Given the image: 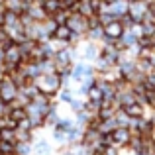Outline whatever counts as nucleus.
<instances>
[{
	"mask_svg": "<svg viewBox=\"0 0 155 155\" xmlns=\"http://www.w3.org/2000/svg\"><path fill=\"white\" fill-rule=\"evenodd\" d=\"M34 83H35V87L39 88V92H45V94H49V96H57V92L63 87V77L57 75L55 71L43 73L38 79H34Z\"/></svg>",
	"mask_w": 155,
	"mask_h": 155,
	"instance_id": "f257e3e1",
	"label": "nucleus"
},
{
	"mask_svg": "<svg viewBox=\"0 0 155 155\" xmlns=\"http://www.w3.org/2000/svg\"><path fill=\"white\" fill-rule=\"evenodd\" d=\"M65 26H67L73 34L83 35V38H87V31L91 30L88 18L84 14H81V12H71V16H69V20H67V24H65Z\"/></svg>",
	"mask_w": 155,
	"mask_h": 155,
	"instance_id": "f03ea898",
	"label": "nucleus"
},
{
	"mask_svg": "<svg viewBox=\"0 0 155 155\" xmlns=\"http://www.w3.org/2000/svg\"><path fill=\"white\" fill-rule=\"evenodd\" d=\"M77 55H79L81 59L92 63V61L100 55V43L98 41H91V39H83V41L77 45Z\"/></svg>",
	"mask_w": 155,
	"mask_h": 155,
	"instance_id": "7ed1b4c3",
	"label": "nucleus"
},
{
	"mask_svg": "<svg viewBox=\"0 0 155 155\" xmlns=\"http://www.w3.org/2000/svg\"><path fill=\"white\" fill-rule=\"evenodd\" d=\"M18 91H20V88L16 87V83L8 75H4L2 79H0V98H2L6 104L14 102L16 96H18Z\"/></svg>",
	"mask_w": 155,
	"mask_h": 155,
	"instance_id": "20e7f679",
	"label": "nucleus"
},
{
	"mask_svg": "<svg viewBox=\"0 0 155 155\" xmlns=\"http://www.w3.org/2000/svg\"><path fill=\"white\" fill-rule=\"evenodd\" d=\"M34 155H55V145L43 136H34Z\"/></svg>",
	"mask_w": 155,
	"mask_h": 155,
	"instance_id": "39448f33",
	"label": "nucleus"
},
{
	"mask_svg": "<svg viewBox=\"0 0 155 155\" xmlns=\"http://www.w3.org/2000/svg\"><path fill=\"white\" fill-rule=\"evenodd\" d=\"M149 8V2L147 0H134V2H130V8H128V14L132 16L134 22H141L145 16V12H147Z\"/></svg>",
	"mask_w": 155,
	"mask_h": 155,
	"instance_id": "423d86ee",
	"label": "nucleus"
},
{
	"mask_svg": "<svg viewBox=\"0 0 155 155\" xmlns=\"http://www.w3.org/2000/svg\"><path fill=\"white\" fill-rule=\"evenodd\" d=\"M112 140H114V145L118 149H126L132 140V130L130 128H116L112 132Z\"/></svg>",
	"mask_w": 155,
	"mask_h": 155,
	"instance_id": "0eeeda50",
	"label": "nucleus"
},
{
	"mask_svg": "<svg viewBox=\"0 0 155 155\" xmlns=\"http://www.w3.org/2000/svg\"><path fill=\"white\" fill-rule=\"evenodd\" d=\"M22 51H20V43L18 41H12L4 47V63H14V65H20L22 61Z\"/></svg>",
	"mask_w": 155,
	"mask_h": 155,
	"instance_id": "6e6552de",
	"label": "nucleus"
},
{
	"mask_svg": "<svg viewBox=\"0 0 155 155\" xmlns=\"http://www.w3.org/2000/svg\"><path fill=\"white\" fill-rule=\"evenodd\" d=\"M104 30V38L106 39H120L122 34H124V26L120 24V20H112L110 24H106V26H102Z\"/></svg>",
	"mask_w": 155,
	"mask_h": 155,
	"instance_id": "1a4fd4ad",
	"label": "nucleus"
},
{
	"mask_svg": "<svg viewBox=\"0 0 155 155\" xmlns=\"http://www.w3.org/2000/svg\"><path fill=\"white\" fill-rule=\"evenodd\" d=\"M122 110H124L126 114H128L130 118H141V116H145L147 114V106H145L141 100H134L132 104H126V106H122Z\"/></svg>",
	"mask_w": 155,
	"mask_h": 155,
	"instance_id": "9d476101",
	"label": "nucleus"
},
{
	"mask_svg": "<svg viewBox=\"0 0 155 155\" xmlns=\"http://www.w3.org/2000/svg\"><path fill=\"white\" fill-rule=\"evenodd\" d=\"M128 8H130V2L128 0H114V2H110L108 4V14H112L116 20H120L122 16H126L128 14Z\"/></svg>",
	"mask_w": 155,
	"mask_h": 155,
	"instance_id": "9b49d317",
	"label": "nucleus"
},
{
	"mask_svg": "<svg viewBox=\"0 0 155 155\" xmlns=\"http://www.w3.org/2000/svg\"><path fill=\"white\" fill-rule=\"evenodd\" d=\"M26 12H28V14L31 16V20H35V22H41V20L49 18V16L45 14V10H43V8H41V2H39V0H35V2L28 4Z\"/></svg>",
	"mask_w": 155,
	"mask_h": 155,
	"instance_id": "f8f14e48",
	"label": "nucleus"
},
{
	"mask_svg": "<svg viewBox=\"0 0 155 155\" xmlns=\"http://www.w3.org/2000/svg\"><path fill=\"white\" fill-rule=\"evenodd\" d=\"M59 118H61L59 108H57V104H53L51 110L45 114V118H43V126H45V128H55L57 122H59Z\"/></svg>",
	"mask_w": 155,
	"mask_h": 155,
	"instance_id": "ddd939ff",
	"label": "nucleus"
},
{
	"mask_svg": "<svg viewBox=\"0 0 155 155\" xmlns=\"http://www.w3.org/2000/svg\"><path fill=\"white\" fill-rule=\"evenodd\" d=\"M10 120H14L16 124H18L20 120H24V118H28L26 114V108L24 106H14V104H8V114H6Z\"/></svg>",
	"mask_w": 155,
	"mask_h": 155,
	"instance_id": "4468645a",
	"label": "nucleus"
},
{
	"mask_svg": "<svg viewBox=\"0 0 155 155\" xmlns=\"http://www.w3.org/2000/svg\"><path fill=\"white\" fill-rule=\"evenodd\" d=\"M4 10H10V12H16V14H22V12H26L28 4H24L22 0H4Z\"/></svg>",
	"mask_w": 155,
	"mask_h": 155,
	"instance_id": "2eb2a0df",
	"label": "nucleus"
},
{
	"mask_svg": "<svg viewBox=\"0 0 155 155\" xmlns=\"http://www.w3.org/2000/svg\"><path fill=\"white\" fill-rule=\"evenodd\" d=\"M116 128H118L116 118H108V120H100V124H98V128H96V130L104 136V134H112Z\"/></svg>",
	"mask_w": 155,
	"mask_h": 155,
	"instance_id": "dca6fc26",
	"label": "nucleus"
},
{
	"mask_svg": "<svg viewBox=\"0 0 155 155\" xmlns=\"http://www.w3.org/2000/svg\"><path fill=\"white\" fill-rule=\"evenodd\" d=\"M102 98H104V94H102V88L98 87V84H92L91 88L87 91V100H91V102H102Z\"/></svg>",
	"mask_w": 155,
	"mask_h": 155,
	"instance_id": "f3484780",
	"label": "nucleus"
},
{
	"mask_svg": "<svg viewBox=\"0 0 155 155\" xmlns=\"http://www.w3.org/2000/svg\"><path fill=\"white\" fill-rule=\"evenodd\" d=\"M71 35H73V31L63 24V26H57L55 28V31H53L51 38H57V39H63V41H69V43H71Z\"/></svg>",
	"mask_w": 155,
	"mask_h": 155,
	"instance_id": "a211bd4d",
	"label": "nucleus"
},
{
	"mask_svg": "<svg viewBox=\"0 0 155 155\" xmlns=\"http://www.w3.org/2000/svg\"><path fill=\"white\" fill-rule=\"evenodd\" d=\"M41 8L45 10L47 16H53L61 8V0H41Z\"/></svg>",
	"mask_w": 155,
	"mask_h": 155,
	"instance_id": "6ab92c4d",
	"label": "nucleus"
},
{
	"mask_svg": "<svg viewBox=\"0 0 155 155\" xmlns=\"http://www.w3.org/2000/svg\"><path fill=\"white\" fill-rule=\"evenodd\" d=\"M87 39H91V41H102L104 39V30L102 26H96V28H91V30L87 31Z\"/></svg>",
	"mask_w": 155,
	"mask_h": 155,
	"instance_id": "aec40b11",
	"label": "nucleus"
},
{
	"mask_svg": "<svg viewBox=\"0 0 155 155\" xmlns=\"http://www.w3.org/2000/svg\"><path fill=\"white\" fill-rule=\"evenodd\" d=\"M16 153L18 155H34L31 141H16Z\"/></svg>",
	"mask_w": 155,
	"mask_h": 155,
	"instance_id": "412c9836",
	"label": "nucleus"
},
{
	"mask_svg": "<svg viewBox=\"0 0 155 155\" xmlns=\"http://www.w3.org/2000/svg\"><path fill=\"white\" fill-rule=\"evenodd\" d=\"M114 118H116V124H118V128H128V126H130V120H132V118H130V116H128V114H126L122 108H118V110H116Z\"/></svg>",
	"mask_w": 155,
	"mask_h": 155,
	"instance_id": "4be33fe9",
	"label": "nucleus"
},
{
	"mask_svg": "<svg viewBox=\"0 0 155 155\" xmlns=\"http://www.w3.org/2000/svg\"><path fill=\"white\" fill-rule=\"evenodd\" d=\"M69 16H71V10H65V8H59V10H57L55 14L51 16V18L57 22V26H63V24H67Z\"/></svg>",
	"mask_w": 155,
	"mask_h": 155,
	"instance_id": "5701e85b",
	"label": "nucleus"
},
{
	"mask_svg": "<svg viewBox=\"0 0 155 155\" xmlns=\"http://www.w3.org/2000/svg\"><path fill=\"white\" fill-rule=\"evenodd\" d=\"M0 140H2V141H10V143H16V130L14 128H2V130H0Z\"/></svg>",
	"mask_w": 155,
	"mask_h": 155,
	"instance_id": "b1692460",
	"label": "nucleus"
},
{
	"mask_svg": "<svg viewBox=\"0 0 155 155\" xmlns=\"http://www.w3.org/2000/svg\"><path fill=\"white\" fill-rule=\"evenodd\" d=\"M16 141H34V134H31L30 130L16 128Z\"/></svg>",
	"mask_w": 155,
	"mask_h": 155,
	"instance_id": "393cba45",
	"label": "nucleus"
},
{
	"mask_svg": "<svg viewBox=\"0 0 155 155\" xmlns=\"http://www.w3.org/2000/svg\"><path fill=\"white\" fill-rule=\"evenodd\" d=\"M16 153V143L0 140V155H14Z\"/></svg>",
	"mask_w": 155,
	"mask_h": 155,
	"instance_id": "a878e982",
	"label": "nucleus"
},
{
	"mask_svg": "<svg viewBox=\"0 0 155 155\" xmlns=\"http://www.w3.org/2000/svg\"><path fill=\"white\" fill-rule=\"evenodd\" d=\"M143 87L145 88H149V91H155V69L151 73H147L145 75V79H143Z\"/></svg>",
	"mask_w": 155,
	"mask_h": 155,
	"instance_id": "bb28decb",
	"label": "nucleus"
},
{
	"mask_svg": "<svg viewBox=\"0 0 155 155\" xmlns=\"http://www.w3.org/2000/svg\"><path fill=\"white\" fill-rule=\"evenodd\" d=\"M14 39L10 38V34H8L6 28H0V47H6L8 43H12Z\"/></svg>",
	"mask_w": 155,
	"mask_h": 155,
	"instance_id": "cd10ccee",
	"label": "nucleus"
},
{
	"mask_svg": "<svg viewBox=\"0 0 155 155\" xmlns=\"http://www.w3.org/2000/svg\"><path fill=\"white\" fill-rule=\"evenodd\" d=\"M96 18H98V24H100V26H106V24H110L112 20H116L112 14H108V12H100V14H96Z\"/></svg>",
	"mask_w": 155,
	"mask_h": 155,
	"instance_id": "c85d7f7f",
	"label": "nucleus"
},
{
	"mask_svg": "<svg viewBox=\"0 0 155 155\" xmlns=\"http://www.w3.org/2000/svg\"><path fill=\"white\" fill-rule=\"evenodd\" d=\"M120 24L124 26V30H130L136 22L132 20V16H130V14H126V16H122V18H120Z\"/></svg>",
	"mask_w": 155,
	"mask_h": 155,
	"instance_id": "c756f323",
	"label": "nucleus"
},
{
	"mask_svg": "<svg viewBox=\"0 0 155 155\" xmlns=\"http://www.w3.org/2000/svg\"><path fill=\"white\" fill-rule=\"evenodd\" d=\"M18 128H20V130H30V132H34V128H31V122L28 120V118H24V120L18 122Z\"/></svg>",
	"mask_w": 155,
	"mask_h": 155,
	"instance_id": "7c9ffc66",
	"label": "nucleus"
},
{
	"mask_svg": "<svg viewBox=\"0 0 155 155\" xmlns=\"http://www.w3.org/2000/svg\"><path fill=\"white\" fill-rule=\"evenodd\" d=\"M100 153H102V155H120V149L114 147V145H108V147H104Z\"/></svg>",
	"mask_w": 155,
	"mask_h": 155,
	"instance_id": "2f4dec72",
	"label": "nucleus"
},
{
	"mask_svg": "<svg viewBox=\"0 0 155 155\" xmlns=\"http://www.w3.org/2000/svg\"><path fill=\"white\" fill-rule=\"evenodd\" d=\"M6 114H8V104L4 102L2 98H0V118H2V116H6Z\"/></svg>",
	"mask_w": 155,
	"mask_h": 155,
	"instance_id": "473e14b6",
	"label": "nucleus"
},
{
	"mask_svg": "<svg viewBox=\"0 0 155 155\" xmlns=\"http://www.w3.org/2000/svg\"><path fill=\"white\" fill-rule=\"evenodd\" d=\"M2 128H6V116L0 118V130H2Z\"/></svg>",
	"mask_w": 155,
	"mask_h": 155,
	"instance_id": "72a5a7b5",
	"label": "nucleus"
},
{
	"mask_svg": "<svg viewBox=\"0 0 155 155\" xmlns=\"http://www.w3.org/2000/svg\"><path fill=\"white\" fill-rule=\"evenodd\" d=\"M91 155H102V153H100V151H92Z\"/></svg>",
	"mask_w": 155,
	"mask_h": 155,
	"instance_id": "f704fd0d",
	"label": "nucleus"
},
{
	"mask_svg": "<svg viewBox=\"0 0 155 155\" xmlns=\"http://www.w3.org/2000/svg\"><path fill=\"white\" fill-rule=\"evenodd\" d=\"M2 12H4V6H0V16H2Z\"/></svg>",
	"mask_w": 155,
	"mask_h": 155,
	"instance_id": "c9c22d12",
	"label": "nucleus"
},
{
	"mask_svg": "<svg viewBox=\"0 0 155 155\" xmlns=\"http://www.w3.org/2000/svg\"><path fill=\"white\" fill-rule=\"evenodd\" d=\"M104 2H108V4H110V2H114V0H104Z\"/></svg>",
	"mask_w": 155,
	"mask_h": 155,
	"instance_id": "e433bc0d",
	"label": "nucleus"
},
{
	"mask_svg": "<svg viewBox=\"0 0 155 155\" xmlns=\"http://www.w3.org/2000/svg\"><path fill=\"white\" fill-rule=\"evenodd\" d=\"M128 2H134V0H128Z\"/></svg>",
	"mask_w": 155,
	"mask_h": 155,
	"instance_id": "4c0bfd02",
	"label": "nucleus"
},
{
	"mask_svg": "<svg viewBox=\"0 0 155 155\" xmlns=\"http://www.w3.org/2000/svg\"><path fill=\"white\" fill-rule=\"evenodd\" d=\"M39 2H41V0H39Z\"/></svg>",
	"mask_w": 155,
	"mask_h": 155,
	"instance_id": "58836bf2",
	"label": "nucleus"
},
{
	"mask_svg": "<svg viewBox=\"0 0 155 155\" xmlns=\"http://www.w3.org/2000/svg\"><path fill=\"white\" fill-rule=\"evenodd\" d=\"M153 4H155V2H153Z\"/></svg>",
	"mask_w": 155,
	"mask_h": 155,
	"instance_id": "ea45409f",
	"label": "nucleus"
}]
</instances>
